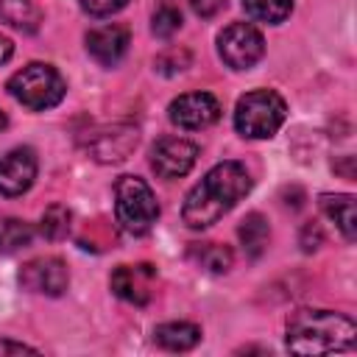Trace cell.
<instances>
[{
  "label": "cell",
  "mask_w": 357,
  "mask_h": 357,
  "mask_svg": "<svg viewBox=\"0 0 357 357\" xmlns=\"http://www.w3.org/2000/svg\"><path fill=\"white\" fill-rule=\"evenodd\" d=\"M251 190V176L240 162L215 165L184 198L181 218L190 229H206L218 223L240 198Z\"/></svg>",
  "instance_id": "1"
},
{
  "label": "cell",
  "mask_w": 357,
  "mask_h": 357,
  "mask_svg": "<svg viewBox=\"0 0 357 357\" xmlns=\"http://www.w3.org/2000/svg\"><path fill=\"white\" fill-rule=\"evenodd\" d=\"M284 343L293 354L349 351L357 343V326L335 310H298L287 321Z\"/></svg>",
  "instance_id": "2"
},
{
  "label": "cell",
  "mask_w": 357,
  "mask_h": 357,
  "mask_svg": "<svg viewBox=\"0 0 357 357\" xmlns=\"http://www.w3.org/2000/svg\"><path fill=\"white\" fill-rule=\"evenodd\" d=\"M287 117V103L273 89L245 92L234 106V128L245 139H271Z\"/></svg>",
  "instance_id": "3"
},
{
  "label": "cell",
  "mask_w": 357,
  "mask_h": 357,
  "mask_svg": "<svg viewBox=\"0 0 357 357\" xmlns=\"http://www.w3.org/2000/svg\"><path fill=\"white\" fill-rule=\"evenodd\" d=\"M114 218L123 231L142 237L153 229L159 218V204L153 190L139 176H120L114 184Z\"/></svg>",
  "instance_id": "4"
},
{
  "label": "cell",
  "mask_w": 357,
  "mask_h": 357,
  "mask_svg": "<svg viewBox=\"0 0 357 357\" xmlns=\"http://www.w3.org/2000/svg\"><path fill=\"white\" fill-rule=\"evenodd\" d=\"M8 92L22 106H28L33 112H45V109H53L56 103H61L67 84L53 64L31 61L8 78Z\"/></svg>",
  "instance_id": "5"
},
{
  "label": "cell",
  "mask_w": 357,
  "mask_h": 357,
  "mask_svg": "<svg viewBox=\"0 0 357 357\" xmlns=\"http://www.w3.org/2000/svg\"><path fill=\"white\" fill-rule=\"evenodd\" d=\"M218 53L231 70H251L265 56V39L251 22H231L218 33Z\"/></svg>",
  "instance_id": "6"
},
{
  "label": "cell",
  "mask_w": 357,
  "mask_h": 357,
  "mask_svg": "<svg viewBox=\"0 0 357 357\" xmlns=\"http://www.w3.org/2000/svg\"><path fill=\"white\" fill-rule=\"evenodd\" d=\"M167 117L173 126L184 128V131H198V128L218 123L220 103L209 92H184L167 106Z\"/></svg>",
  "instance_id": "7"
},
{
  "label": "cell",
  "mask_w": 357,
  "mask_h": 357,
  "mask_svg": "<svg viewBox=\"0 0 357 357\" xmlns=\"http://www.w3.org/2000/svg\"><path fill=\"white\" fill-rule=\"evenodd\" d=\"M198 159V145L184 137H162L151 148V167L159 178H178L192 170Z\"/></svg>",
  "instance_id": "8"
},
{
  "label": "cell",
  "mask_w": 357,
  "mask_h": 357,
  "mask_svg": "<svg viewBox=\"0 0 357 357\" xmlns=\"http://www.w3.org/2000/svg\"><path fill=\"white\" fill-rule=\"evenodd\" d=\"M20 282L31 293L61 296L70 284V271L59 257H39V259H31V262L22 265Z\"/></svg>",
  "instance_id": "9"
},
{
  "label": "cell",
  "mask_w": 357,
  "mask_h": 357,
  "mask_svg": "<svg viewBox=\"0 0 357 357\" xmlns=\"http://www.w3.org/2000/svg\"><path fill=\"white\" fill-rule=\"evenodd\" d=\"M153 279H156L153 265L139 262V265H117L112 279H109V284H112L114 296H120L128 304L142 307L153 296Z\"/></svg>",
  "instance_id": "10"
},
{
  "label": "cell",
  "mask_w": 357,
  "mask_h": 357,
  "mask_svg": "<svg viewBox=\"0 0 357 357\" xmlns=\"http://www.w3.org/2000/svg\"><path fill=\"white\" fill-rule=\"evenodd\" d=\"M36 178V153L31 148H14L0 159V195L17 198L31 190Z\"/></svg>",
  "instance_id": "11"
},
{
  "label": "cell",
  "mask_w": 357,
  "mask_h": 357,
  "mask_svg": "<svg viewBox=\"0 0 357 357\" xmlns=\"http://www.w3.org/2000/svg\"><path fill=\"white\" fill-rule=\"evenodd\" d=\"M128 50V28L126 25H100V28H92L86 33V53L103 64V67H114Z\"/></svg>",
  "instance_id": "12"
},
{
  "label": "cell",
  "mask_w": 357,
  "mask_h": 357,
  "mask_svg": "<svg viewBox=\"0 0 357 357\" xmlns=\"http://www.w3.org/2000/svg\"><path fill=\"white\" fill-rule=\"evenodd\" d=\"M137 139H139V134H137V128H131V126H114V128H106V131H100L98 137H95V142H92V156L98 159V162H123L134 148H137Z\"/></svg>",
  "instance_id": "13"
},
{
  "label": "cell",
  "mask_w": 357,
  "mask_h": 357,
  "mask_svg": "<svg viewBox=\"0 0 357 357\" xmlns=\"http://www.w3.org/2000/svg\"><path fill=\"white\" fill-rule=\"evenodd\" d=\"M321 209L326 212L329 220H335V226L340 229V234L351 243L357 237V209H354V198L346 192H324L321 195Z\"/></svg>",
  "instance_id": "14"
},
{
  "label": "cell",
  "mask_w": 357,
  "mask_h": 357,
  "mask_svg": "<svg viewBox=\"0 0 357 357\" xmlns=\"http://www.w3.org/2000/svg\"><path fill=\"white\" fill-rule=\"evenodd\" d=\"M201 340V326L190 321H167L153 329V343L165 351H187Z\"/></svg>",
  "instance_id": "15"
},
{
  "label": "cell",
  "mask_w": 357,
  "mask_h": 357,
  "mask_svg": "<svg viewBox=\"0 0 357 357\" xmlns=\"http://www.w3.org/2000/svg\"><path fill=\"white\" fill-rule=\"evenodd\" d=\"M237 237H240V243H243V251H245L251 259H257V257H262L265 248H268L271 226H268V220H265L259 212H251V215H245L243 223L237 226Z\"/></svg>",
  "instance_id": "16"
},
{
  "label": "cell",
  "mask_w": 357,
  "mask_h": 357,
  "mask_svg": "<svg viewBox=\"0 0 357 357\" xmlns=\"http://www.w3.org/2000/svg\"><path fill=\"white\" fill-rule=\"evenodd\" d=\"M190 259H195V265L204 268L206 273H226L234 262L231 251L220 243H195L190 248Z\"/></svg>",
  "instance_id": "17"
},
{
  "label": "cell",
  "mask_w": 357,
  "mask_h": 357,
  "mask_svg": "<svg viewBox=\"0 0 357 357\" xmlns=\"http://www.w3.org/2000/svg\"><path fill=\"white\" fill-rule=\"evenodd\" d=\"M33 240V226L20 218H3L0 220V254H14Z\"/></svg>",
  "instance_id": "18"
},
{
  "label": "cell",
  "mask_w": 357,
  "mask_h": 357,
  "mask_svg": "<svg viewBox=\"0 0 357 357\" xmlns=\"http://www.w3.org/2000/svg\"><path fill=\"white\" fill-rule=\"evenodd\" d=\"M0 17L20 31H36L39 8L33 0H0Z\"/></svg>",
  "instance_id": "19"
},
{
  "label": "cell",
  "mask_w": 357,
  "mask_h": 357,
  "mask_svg": "<svg viewBox=\"0 0 357 357\" xmlns=\"http://www.w3.org/2000/svg\"><path fill=\"white\" fill-rule=\"evenodd\" d=\"M243 8L251 20L257 22H268V25H279L290 17L293 11V0H243Z\"/></svg>",
  "instance_id": "20"
},
{
  "label": "cell",
  "mask_w": 357,
  "mask_h": 357,
  "mask_svg": "<svg viewBox=\"0 0 357 357\" xmlns=\"http://www.w3.org/2000/svg\"><path fill=\"white\" fill-rule=\"evenodd\" d=\"M70 220H73L70 209L61 206V204H53V206L45 209V215H42V220H39V231H42L45 240L56 243V240L67 237V231H70Z\"/></svg>",
  "instance_id": "21"
},
{
  "label": "cell",
  "mask_w": 357,
  "mask_h": 357,
  "mask_svg": "<svg viewBox=\"0 0 357 357\" xmlns=\"http://www.w3.org/2000/svg\"><path fill=\"white\" fill-rule=\"evenodd\" d=\"M178 28H181V11H178V6H173L170 0H162V3L156 6L153 17H151V31H153L159 39H167V36H173Z\"/></svg>",
  "instance_id": "22"
},
{
  "label": "cell",
  "mask_w": 357,
  "mask_h": 357,
  "mask_svg": "<svg viewBox=\"0 0 357 357\" xmlns=\"http://www.w3.org/2000/svg\"><path fill=\"white\" fill-rule=\"evenodd\" d=\"M78 3L92 17H109V14H117L120 8L128 6V0H78Z\"/></svg>",
  "instance_id": "23"
},
{
  "label": "cell",
  "mask_w": 357,
  "mask_h": 357,
  "mask_svg": "<svg viewBox=\"0 0 357 357\" xmlns=\"http://www.w3.org/2000/svg\"><path fill=\"white\" fill-rule=\"evenodd\" d=\"M301 248L310 254V251H315L321 243H324V231H321V226L315 223V220H310V223H304V229H301Z\"/></svg>",
  "instance_id": "24"
},
{
  "label": "cell",
  "mask_w": 357,
  "mask_h": 357,
  "mask_svg": "<svg viewBox=\"0 0 357 357\" xmlns=\"http://www.w3.org/2000/svg\"><path fill=\"white\" fill-rule=\"evenodd\" d=\"M190 6H192V11L198 17H215L220 11L223 0H190Z\"/></svg>",
  "instance_id": "25"
},
{
  "label": "cell",
  "mask_w": 357,
  "mask_h": 357,
  "mask_svg": "<svg viewBox=\"0 0 357 357\" xmlns=\"http://www.w3.org/2000/svg\"><path fill=\"white\" fill-rule=\"evenodd\" d=\"M14 56V42L8 36H0V64H6Z\"/></svg>",
  "instance_id": "26"
},
{
  "label": "cell",
  "mask_w": 357,
  "mask_h": 357,
  "mask_svg": "<svg viewBox=\"0 0 357 357\" xmlns=\"http://www.w3.org/2000/svg\"><path fill=\"white\" fill-rule=\"evenodd\" d=\"M3 351H33L31 346H22V343H0Z\"/></svg>",
  "instance_id": "27"
},
{
  "label": "cell",
  "mask_w": 357,
  "mask_h": 357,
  "mask_svg": "<svg viewBox=\"0 0 357 357\" xmlns=\"http://www.w3.org/2000/svg\"><path fill=\"white\" fill-rule=\"evenodd\" d=\"M6 126H8V117H6V114H3V112H0V131H3V128H6Z\"/></svg>",
  "instance_id": "28"
}]
</instances>
